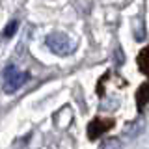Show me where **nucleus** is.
<instances>
[{"instance_id":"2","label":"nucleus","mask_w":149,"mask_h":149,"mask_svg":"<svg viewBox=\"0 0 149 149\" xmlns=\"http://www.w3.org/2000/svg\"><path fill=\"white\" fill-rule=\"evenodd\" d=\"M4 77H6V90H8V91H15L17 88L26 80V74L19 73L17 69L13 67V65H9V67L6 69Z\"/></svg>"},{"instance_id":"1","label":"nucleus","mask_w":149,"mask_h":149,"mask_svg":"<svg viewBox=\"0 0 149 149\" xmlns=\"http://www.w3.org/2000/svg\"><path fill=\"white\" fill-rule=\"evenodd\" d=\"M47 45L50 47L52 52H58V54H69L73 50L71 41H69L63 34H52V36H49V37H47Z\"/></svg>"},{"instance_id":"3","label":"nucleus","mask_w":149,"mask_h":149,"mask_svg":"<svg viewBox=\"0 0 149 149\" xmlns=\"http://www.w3.org/2000/svg\"><path fill=\"white\" fill-rule=\"evenodd\" d=\"M110 129H112L110 119H93L90 123V127H88V134H90V138H97V136L104 134L106 130H110Z\"/></svg>"},{"instance_id":"4","label":"nucleus","mask_w":149,"mask_h":149,"mask_svg":"<svg viewBox=\"0 0 149 149\" xmlns=\"http://www.w3.org/2000/svg\"><path fill=\"white\" fill-rule=\"evenodd\" d=\"M17 26H19V22H17V21H15V22H9V24H8V28L4 30V36H6V37H9L11 34H15Z\"/></svg>"}]
</instances>
